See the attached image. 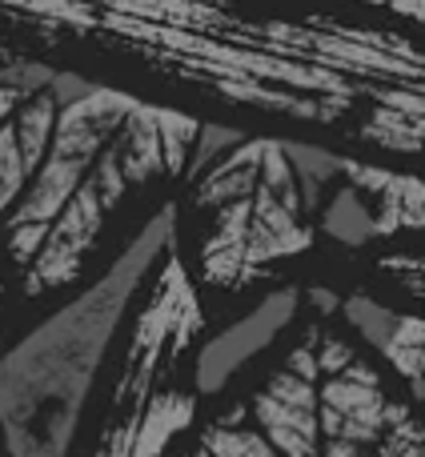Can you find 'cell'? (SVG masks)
<instances>
[{
  "label": "cell",
  "mask_w": 425,
  "mask_h": 457,
  "mask_svg": "<svg viewBox=\"0 0 425 457\" xmlns=\"http://www.w3.org/2000/svg\"><path fill=\"white\" fill-rule=\"evenodd\" d=\"M413 397H421V402H425V373H421V378H413Z\"/></svg>",
  "instance_id": "16"
},
{
  "label": "cell",
  "mask_w": 425,
  "mask_h": 457,
  "mask_svg": "<svg viewBox=\"0 0 425 457\" xmlns=\"http://www.w3.org/2000/svg\"><path fill=\"white\" fill-rule=\"evenodd\" d=\"M394 8H402V12L418 16V21H425V0H394Z\"/></svg>",
  "instance_id": "15"
},
{
  "label": "cell",
  "mask_w": 425,
  "mask_h": 457,
  "mask_svg": "<svg viewBox=\"0 0 425 457\" xmlns=\"http://www.w3.org/2000/svg\"><path fill=\"white\" fill-rule=\"evenodd\" d=\"M386 357L405 373V378H421L425 373V321L418 317H397L394 341L386 345Z\"/></svg>",
  "instance_id": "12"
},
{
  "label": "cell",
  "mask_w": 425,
  "mask_h": 457,
  "mask_svg": "<svg viewBox=\"0 0 425 457\" xmlns=\"http://www.w3.org/2000/svg\"><path fill=\"white\" fill-rule=\"evenodd\" d=\"M201 450L212 457H281L261 429H245V426H237V421H217V426H209L205 437H201Z\"/></svg>",
  "instance_id": "10"
},
{
  "label": "cell",
  "mask_w": 425,
  "mask_h": 457,
  "mask_svg": "<svg viewBox=\"0 0 425 457\" xmlns=\"http://www.w3.org/2000/svg\"><path fill=\"white\" fill-rule=\"evenodd\" d=\"M197 457H212V453H205V450H197Z\"/></svg>",
  "instance_id": "17"
},
{
  "label": "cell",
  "mask_w": 425,
  "mask_h": 457,
  "mask_svg": "<svg viewBox=\"0 0 425 457\" xmlns=\"http://www.w3.org/2000/svg\"><path fill=\"white\" fill-rule=\"evenodd\" d=\"M317 357L313 345H297L269 378L261 394H253V418L281 457H321V421H317Z\"/></svg>",
  "instance_id": "5"
},
{
  "label": "cell",
  "mask_w": 425,
  "mask_h": 457,
  "mask_svg": "<svg viewBox=\"0 0 425 457\" xmlns=\"http://www.w3.org/2000/svg\"><path fill=\"white\" fill-rule=\"evenodd\" d=\"M237 141H241V133H237V129H225V125H201V133H197V141H193V153H189V165H185V173L197 177L201 169H209L212 161H217L225 149H233Z\"/></svg>",
  "instance_id": "14"
},
{
  "label": "cell",
  "mask_w": 425,
  "mask_h": 457,
  "mask_svg": "<svg viewBox=\"0 0 425 457\" xmlns=\"http://www.w3.org/2000/svg\"><path fill=\"white\" fill-rule=\"evenodd\" d=\"M325 233L338 237L341 245H365L381 233V225H378V217L365 209L362 193L341 189L338 197L329 201V209H325Z\"/></svg>",
  "instance_id": "9"
},
{
  "label": "cell",
  "mask_w": 425,
  "mask_h": 457,
  "mask_svg": "<svg viewBox=\"0 0 425 457\" xmlns=\"http://www.w3.org/2000/svg\"><path fill=\"white\" fill-rule=\"evenodd\" d=\"M197 133L201 125L193 117L137 101L125 129L104 145V153L88 169L80 189L72 193L64 213L48 228L32 265L24 269V293L37 297V293H53L69 285L85 269L88 253L96 249L104 233V221L125 201V193L161 173H185Z\"/></svg>",
  "instance_id": "2"
},
{
  "label": "cell",
  "mask_w": 425,
  "mask_h": 457,
  "mask_svg": "<svg viewBox=\"0 0 425 457\" xmlns=\"http://www.w3.org/2000/svg\"><path fill=\"white\" fill-rule=\"evenodd\" d=\"M293 313H297V293L281 289V293H269L261 305H253L241 321L212 333L205 345H201L197 370H193L197 394H205V397L221 394L261 349L273 345V337L293 321Z\"/></svg>",
  "instance_id": "6"
},
{
  "label": "cell",
  "mask_w": 425,
  "mask_h": 457,
  "mask_svg": "<svg viewBox=\"0 0 425 457\" xmlns=\"http://www.w3.org/2000/svg\"><path fill=\"white\" fill-rule=\"evenodd\" d=\"M133 109H137L133 96L112 93V88H104V85H96L93 93H85L80 101L61 104L48 157L40 161L37 177H32V185L24 189V197L16 201V209L4 217V249L21 273L32 265V257L40 253L53 221L64 213V205H69L72 193L80 189L88 169L96 165L104 145L125 129Z\"/></svg>",
  "instance_id": "4"
},
{
  "label": "cell",
  "mask_w": 425,
  "mask_h": 457,
  "mask_svg": "<svg viewBox=\"0 0 425 457\" xmlns=\"http://www.w3.org/2000/svg\"><path fill=\"white\" fill-rule=\"evenodd\" d=\"M281 149L289 157L293 173H297L301 201H305V209H313L317 197H321V185H329L346 169V161L333 157L329 149H317V145H305V141H281Z\"/></svg>",
  "instance_id": "8"
},
{
  "label": "cell",
  "mask_w": 425,
  "mask_h": 457,
  "mask_svg": "<svg viewBox=\"0 0 425 457\" xmlns=\"http://www.w3.org/2000/svg\"><path fill=\"white\" fill-rule=\"evenodd\" d=\"M16 56H8V61H0V145H4V129H8V120L21 112V104L29 101V96H37V93H45V88H29V85H21V77H16ZM12 193H8V185H4V173H0V221H4L8 213H12Z\"/></svg>",
  "instance_id": "11"
},
{
  "label": "cell",
  "mask_w": 425,
  "mask_h": 457,
  "mask_svg": "<svg viewBox=\"0 0 425 457\" xmlns=\"http://www.w3.org/2000/svg\"><path fill=\"white\" fill-rule=\"evenodd\" d=\"M173 237L177 209L165 205L85 293L53 309L0 357V437L8 457H69L104 349Z\"/></svg>",
  "instance_id": "1"
},
{
  "label": "cell",
  "mask_w": 425,
  "mask_h": 457,
  "mask_svg": "<svg viewBox=\"0 0 425 457\" xmlns=\"http://www.w3.org/2000/svg\"><path fill=\"white\" fill-rule=\"evenodd\" d=\"M317 421H321L325 437H341V442L373 445L386 426H394L402 413L386 402L381 381L373 370H362L349 361L341 373H325L321 389H317Z\"/></svg>",
  "instance_id": "7"
},
{
  "label": "cell",
  "mask_w": 425,
  "mask_h": 457,
  "mask_svg": "<svg viewBox=\"0 0 425 457\" xmlns=\"http://www.w3.org/2000/svg\"><path fill=\"white\" fill-rule=\"evenodd\" d=\"M346 317L354 329H362V337L370 341V345H378L381 353H386V345L394 341V329H397V317L389 313V309H381L378 301H370V297H349Z\"/></svg>",
  "instance_id": "13"
},
{
  "label": "cell",
  "mask_w": 425,
  "mask_h": 457,
  "mask_svg": "<svg viewBox=\"0 0 425 457\" xmlns=\"http://www.w3.org/2000/svg\"><path fill=\"white\" fill-rule=\"evenodd\" d=\"M0 293H4V285H0Z\"/></svg>",
  "instance_id": "18"
},
{
  "label": "cell",
  "mask_w": 425,
  "mask_h": 457,
  "mask_svg": "<svg viewBox=\"0 0 425 457\" xmlns=\"http://www.w3.org/2000/svg\"><path fill=\"white\" fill-rule=\"evenodd\" d=\"M197 333H201V305L193 297V285L185 277L177 253L169 249V265L161 269L157 289L149 293L133 333H129V345H125V357H121V373H117V386H112L109 410H104L93 457L137 453L141 429L153 410V397L165 386V370H173V361L193 345Z\"/></svg>",
  "instance_id": "3"
}]
</instances>
